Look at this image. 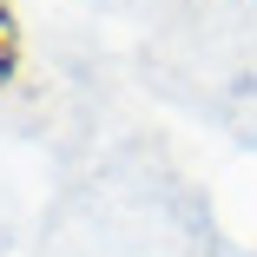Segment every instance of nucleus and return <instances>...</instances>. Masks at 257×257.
Here are the masks:
<instances>
[{
    "label": "nucleus",
    "instance_id": "obj_1",
    "mask_svg": "<svg viewBox=\"0 0 257 257\" xmlns=\"http://www.w3.org/2000/svg\"><path fill=\"white\" fill-rule=\"evenodd\" d=\"M20 73V14H14V0H0V92L14 86Z\"/></svg>",
    "mask_w": 257,
    "mask_h": 257
}]
</instances>
